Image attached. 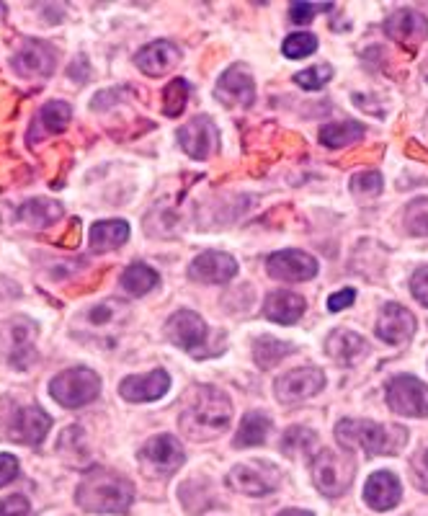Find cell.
<instances>
[{
	"label": "cell",
	"mask_w": 428,
	"mask_h": 516,
	"mask_svg": "<svg viewBox=\"0 0 428 516\" xmlns=\"http://www.w3.org/2000/svg\"><path fill=\"white\" fill-rule=\"evenodd\" d=\"M230 421H233L230 398L212 385H196L181 413V431L194 442H209L220 437Z\"/></svg>",
	"instance_id": "obj_1"
},
{
	"label": "cell",
	"mask_w": 428,
	"mask_h": 516,
	"mask_svg": "<svg viewBox=\"0 0 428 516\" xmlns=\"http://www.w3.org/2000/svg\"><path fill=\"white\" fill-rule=\"evenodd\" d=\"M75 501L80 509L93 514H124L135 501V486L124 475L111 473L106 467H91L80 480Z\"/></svg>",
	"instance_id": "obj_2"
},
{
	"label": "cell",
	"mask_w": 428,
	"mask_h": 516,
	"mask_svg": "<svg viewBox=\"0 0 428 516\" xmlns=\"http://www.w3.org/2000/svg\"><path fill=\"white\" fill-rule=\"evenodd\" d=\"M336 439L346 449H361L369 457L395 455L408 442L403 426H385L367 418H343L336 426Z\"/></svg>",
	"instance_id": "obj_3"
},
{
	"label": "cell",
	"mask_w": 428,
	"mask_h": 516,
	"mask_svg": "<svg viewBox=\"0 0 428 516\" xmlns=\"http://www.w3.org/2000/svg\"><path fill=\"white\" fill-rule=\"evenodd\" d=\"M101 393V380L93 369L73 367L60 372L49 380V395L60 403L62 408H83L98 398Z\"/></svg>",
	"instance_id": "obj_4"
},
{
	"label": "cell",
	"mask_w": 428,
	"mask_h": 516,
	"mask_svg": "<svg viewBox=\"0 0 428 516\" xmlns=\"http://www.w3.org/2000/svg\"><path fill=\"white\" fill-rule=\"evenodd\" d=\"M356 465L349 455H338L333 449H323L315 460H312V480L323 496L336 498L349 491L351 480H354Z\"/></svg>",
	"instance_id": "obj_5"
},
{
	"label": "cell",
	"mask_w": 428,
	"mask_h": 516,
	"mask_svg": "<svg viewBox=\"0 0 428 516\" xmlns=\"http://www.w3.org/2000/svg\"><path fill=\"white\" fill-rule=\"evenodd\" d=\"M184 460V447H181V442H178L176 437H171V434H158V437H153L140 449L142 470H145L147 475H155V478H168V475H173L178 467L184 465Z\"/></svg>",
	"instance_id": "obj_6"
},
{
	"label": "cell",
	"mask_w": 428,
	"mask_h": 516,
	"mask_svg": "<svg viewBox=\"0 0 428 516\" xmlns=\"http://www.w3.org/2000/svg\"><path fill=\"white\" fill-rule=\"evenodd\" d=\"M387 403L400 416H428V385L413 375L392 377L387 385Z\"/></svg>",
	"instance_id": "obj_7"
},
{
	"label": "cell",
	"mask_w": 428,
	"mask_h": 516,
	"mask_svg": "<svg viewBox=\"0 0 428 516\" xmlns=\"http://www.w3.org/2000/svg\"><path fill=\"white\" fill-rule=\"evenodd\" d=\"M57 50L52 44L29 39L16 55H13V70L24 80H47L57 68Z\"/></svg>",
	"instance_id": "obj_8"
},
{
	"label": "cell",
	"mask_w": 428,
	"mask_h": 516,
	"mask_svg": "<svg viewBox=\"0 0 428 516\" xmlns=\"http://www.w3.org/2000/svg\"><path fill=\"white\" fill-rule=\"evenodd\" d=\"M227 486L243 496H266L279 486V470L269 462H245L235 465L227 475Z\"/></svg>",
	"instance_id": "obj_9"
},
{
	"label": "cell",
	"mask_w": 428,
	"mask_h": 516,
	"mask_svg": "<svg viewBox=\"0 0 428 516\" xmlns=\"http://www.w3.org/2000/svg\"><path fill=\"white\" fill-rule=\"evenodd\" d=\"M325 387V375L315 367H302L292 369V372H284L279 380H276L274 390L276 398L282 400L284 406H294V403H305V400L315 398Z\"/></svg>",
	"instance_id": "obj_10"
},
{
	"label": "cell",
	"mask_w": 428,
	"mask_h": 516,
	"mask_svg": "<svg viewBox=\"0 0 428 516\" xmlns=\"http://www.w3.org/2000/svg\"><path fill=\"white\" fill-rule=\"evenodd\" d=\"M166 336L178 349L189 351V354H202L204 344H207V323L194 310H178L168 318Z\"/></svg>",
	"instance_id": "obj_11"
},
{
	"label": "cell",
	"mask_w": 428,
	"mask_h": 516,
	"mask_svg": "<svg viewBox=\"0 0 428 516\" xmlns=\"http://www.w3.org/2000/svg\"><path fill=\"white\" fill-rule=\"evenodd\" d=\"M214 99L225 106H251L256 101V80L245 65H233L220 75Z\"/></svg>",
	"instance_id": "obj_12"
},
{
	"label": "cell",
	"mask_w": 428,
	"mask_h": 516,
	"mask_svg": "<svg viewBox=\"0 0 428 516\" xmlns=\"http://www.w3.org/2000/svg\"><path fill=\"white\" fill-rule=\"evenodd\" d=\"M266 269L274 279L282 282H307V279L318 277V261L305 251H276L266 261Z\"/></svg>",
	"instance_id": "obj_13"
},
{
	"label": "cell",
	"mask_w": 428,
	"mask_h": 516,
	"mask_svg": "<svg viewBox=\"0 0 428 516\" xmlns=\"http://www.w3.org/2000/svg\"><path fill=\"white\" fill-rule=\"evenodd\" d=\"M385 34L403 44L405 50H418L428 39V21L423 13L413 11V8H403V11L392 13L385 21Z\"/></svg>",
	"instance_id": "obj_14"
},
{
	"label": "cell",
	"mask_w": 428,
	"mask_h": 516,
	"mask_svg": "<svg viewBox=\"0 0 428 516\" xmlns=\"http://www.w3.org/2000/svg\"><path fill=\"white\" fill-rule=\"evenodd\" d=\"M178 142L194 160H207L217 150V127L207 114H199L178 129Z\"/></svg>",
	"instance_id": "obj_15"
},
{
	"label": "cell",
	"mask_w": 428,
	"mask_h": 516,
	"mask_svg": "<svg viewBox=\"0 0 428 516\" xmlns=\"http://www.w3.org/2000/svg\"><path fill=\"white\" fill-rule=\"evenodd\" d=\"M413 333H416L413 313L398 302H387L380 310V320H377V336L390 346H403L413 338Z\"/></svg>",
	"instance_id": "obj_16"
},
{
	"label": "cell",
	"mask_w": 428,
	"mask_h": 516,
	"mask_svg": "<svg viewBox=\"0 0 428 516\" xmlns=\"http://www.w3.org/2000/svg\"><path fill=\"white\" fill-rule=\"evenodd\" d=\"M171 387V375L166 369H153L147 375H132L124 377L119 385V393L129 403H147V400H158L168 393Z\"/></svg>",
	"instance_id": "obj_17"
},
{
	"label": "cell",
	"mask_w": 428,
	"mask_h": 516,
	"mask_svg": "<svg viewBox=\"0 0 428 516\" xmlns=\"http://www.w3.org/2000/svg\"><path fill=\"white\" fill-rule=\"evenodd\" d=\"M238 274V261L222 251H207L191 261L189 277L202 284H225Z\"/></svg>",
	"instance_id": "obj_18"
},
{
	"label": "cell",
	"mask_w": 428,
	"mask_h": 516,
	"mask_svg": "<svg viewBox=\"0 0 428 516\" xmlns=\"http://www.w3.org/2000/svg\"><path fill=\"white\" fill-rule=\"evenodd\" d=\"M178 62H181V50L173 42H166V39L147 44L135 55V65L150 78L168 75Z\"/></svg>",
	"instance_id": "obj_19"
},
{
	"label": "cell",
	"mask_w": 428,
	"mask_h": 516,
	"mask_svg": "<svg viewBox=\"0 0 428 516\" xmlns=\"http://www.w3.org/2000/svg\"><path fill=\"white\" fill-rule=\"evenodd\" d=\"M400 496H403V486L400 480L395 478L387 470L380 473H372L364 486V501L369 504V509L374 511H390L400 504Z\"/></svg>",
	"instance_id": "obj_20"
},
{
	"label": "cell",
	"mask_w": 428,
	"mask_h": 516,
	"mask_svg": "<svg viewBox=\"0 0 428 516\" xmlns=\"http://www.w3.org/2000/svg\"><path fill=\"white\" fill-rule=\"evenodd\" d=\"M49 426H52V418L37 406H29V408H21L16 421H13V429H11V437L21 444H31V447H37L47 439L49 434Z\"/></svg>",
	"instance_id": "obj_21"
},
{
	"label": "cell",
	"mask_w": 428,
	"mask_h": 516,
	"mask_svg": "<svg viewBox=\"0 0 428 516\" xmlns=\"http://www.w3.org/2000/svg\"><path fill=\"white\" fill-rule=\"evenodd\" d=\"M305 297L297 295V292H289V289H279V292H271L263 302V315L274 323H282V326H292L305 315Z\"/></svg>",
	"instance_id": "obj_22"
},
{
	"label": "cell",
	"mask_w": 428,
	"mask_h": 516,
	"mask_svg": "<svg viewBox=\"0 0 428 516\" xmlns=\"http://www.w3.org/2000/svg\"><path fill=\"white\" fill-rule=\"evenodd\" d=\"M325 351H328V357H331L333 362L343 364V367H351V364H356L364 354H367L369 344L359 336V333L341 328V331H333L331 336H328Z\"/></svg>",
	"instance_id": "obj_23"
},
{
	"label": "cell",
	"mask_w": 428,
	"mask_h": 516,
	"mask_svg": "<svg viewBox=\"0 0 428 516\" xmlns=\"http://www.w3.org/2000/svg\"><path fill=\"white\" fill-rule=\"evenodd\" d=\"M70 119H73L70 104H65V101H49V104H44L42 109H39L37 119H34V127H31L29 140L34 142L44 135H60V132L68 129Z\"/></svg>",
	"instance_id": "obj_24"
},
{
	"label": "cell",
	"mask_w": 428,
	"mask_h": 516,
	"mask_svg": "<svg viewBox=\"0 0 428 516\" xmlns=\"http://www.w3.org/2000/svg\"><path fill=\"white\" fill-rule=\"evenodd\" d=\"M88 240H91L93 253L114 251L129 240V225L124 220H101L91 228Z\"/></svg>",
	"instance_id": "obj_25"
},
{
	"label": "cell",
	"mask_w": 428,
	"mask_h": 516,
	"mask_svg": "<svg viewBox=\"0 0 428 516\" xmlns=\"http://www.w3.org/2000/svg\"><path fill=\"white\" fill-rule=\"evenodd\" d=\"M60 217L62 207L57 202H49V199H29V202L19 207V222L34 230L49 228V225H55Z\"/></svg>",
	"instance_id": "obj_26"
},
{
	"label": "cell",
	"mask_w": 428,
	"mask_h": 516,
	"mask_svg": "<svg viewBox=\"0 0 428 516\" xmlns=\"http://www.w3.org/2000/svg\"><path fill=\"white\" fill-rule=\"evenodd\" d=\"M271 418L261 411L245 413L235 434V447H261L271 434Z\"/></svg>",
	"instance_id": "obj_27"
},
{
	"label": "cell",
	"mask_w": 428,
	"mask_h": 516,
	"mask_svg": "<svg viewBox=\"0 0 428 516\" xmlns=\"http://www.w3.org/2000/svg\"><path fill=\"white\" fill-rule=\"evenodd\" d=\"M122 289L127 292L129 297H145L147 292H153L155 287L160 284L158 271L153 266L147 264H132L124 269L122 279H119Z\"/></svg>",
	"instance_id": "obj_28"
},
{
	"label": "cell",
	"mask_w": 428,
	"mask_h": 516,
	"mask_svg": "<svg viewBox=\"0 0 428 516\" xmlns=\"http://www.w3.org/2000/svg\"><path fill=\"white\" fill-rule=\"evenodd\" d=\"M318 137L320 145H325V148H349V145H354V142L364 137V127L359 122H331L320 129Z\"/></svg>",
	"instance_id": "obj_29"
},
{
	"label": "cell",
	"mask_w": 428,
	"mask_h": 516,
	"mask_svg": "<svg viewBox=\"0 0 428 516\" xmlns=\"http://www.w3.org/2000/svg\"><path fill=\"white\" fill-rule=\"evenodd\" d=\"M294 354V346L287 344V341H276L271 336H263L258 338L256 344H253V359L261 369H274L276 364H282L284 359L292 357Z\"/></svg>",
	"instance_id": "obj_30"
},
{
	"label": "cell",
	"mask_w": 428,
	"mask_h": 516,
	"mask_svg": "<svg viewBox=\"0 0 428 516\" xmlns=\"http://www.w3.org/2000/svg\"><path fill=\"white\" fill-rule=\"evenodd\" d=\"M318 449V434L307 426H289L282 437V452L287 457L310 455Z\"/></svg>",
	"instance_id": "obj_31"
},
{
	"label": "cell",
	"mask_w": 428,
	"mask_h": 516,
	"mask_svg": "<svg viewBox=\"0 0 428 516\" xmlns=\"http://www.w3.org/2000/svg\"><path fill=\"white\" fill-rule=\"evenodd\" d=\"M189 93L191 86L184 78L171 80L166 91H163V114H166V117H178V114L186 109Z\"/></svg>",
	"instance_id": "obj_32"
},
{
	"label": "cell",
	"mask_w": 428,
	"mask_h": 516,
	"mask_svg": "<svg viewBox=\"0 0 428 516\" xmlns=\"http://www.w3.org/2000/svg\"><path fill=\"white\" fill-rule=\"evenodd\" d=\"M405 228L413 235L428 238V197L408 204V209H405Z\"/></svg>",
	"instance_id": "obj_33"
},
{
	"label": "cell",
	"mask_w": 428,
	"mask_h": 516,
	"mask_svg": "<svg viewBox=\"0 0 428 516\" xmlns=\"http://www.w3.org/2000/svg\"><path fill=\"white\" fill-rule=\"evenodd\" d=\"M282 50L289 60H305V57H310L312 52L318 50V37H315V34H307V31L292 34V37H287Z\"/></svg>",
	"instance_id": "obj_34"
},
{
	"label": "cell",
	"mask_w": 428,
	"mask_h": 516,
	"mask_svg": "<svg viewBox=\"0 0 428 516\" xmlns=\"http://www.w3.org/2000/svg\"><path fill=\"white\" fill-rule=\"evenodd\" d=\"M331 78H333L331 65H315V68H307L302 70V73L294 75V83H297L300 88H305V91H318V88H323Z\"/></svg>",
	"instance_id": "obj_35"
},
{
	"label": "cell",
	"mask_w": 428,
	"mask_h": 516,
	"mask_svg": "<svg viewBox=\"0 0 428 516\" xmlns=\"http://www.w3.org/2000/svg\"><path fill=\"white\" fill-rule=\"evenodd\" d=\"M351 186H354L356 194H380V191H382V176L377 171L356 173L354 179H351Z\"/></svg>",
	"instance_id": "obj_36"
},
{
	"label": "cell",
	"mask_w": 428,
	"mask_h": 516,
	"mask_svg": "<svg viewBox=\"0 0 428 516\" xmlns=\"http://www.w3.org/2000/svg\"><path fill=\"white\" fill-rule=\"evenodd\" d=\"M410 470H413V483H416V488L428 493V449L418 452V455L410 460Z\"/></svg>",
	"instance_id": "obj_37"
},
{
	"label": "cell",
	"mask_w": 428,
	"mask_h": 516,
	"mask_svg": "<svg viewBox=\"0 0 428 516\" xmlns=\"http://www.w3.org/2000/svg\"><path fill=\"white\" fill-rule=\"evenodd\" d=\"M0 516H31L29 498L8 496L0 501Z\"/></svg>",
	"instance_id": "obj_38"
},
{
	"label": "cell",
	"mask_w": 428,
	"mask_h": 516,
	"mask_svg": "<svg viewBox=\"0 0 428 516\" xmlns=\"http://www.w3.org/2000/svg\"><path fill=\"white\" fill-rule=\"evenodd\" d=\"M333 6H315V3H294L292 6V21L294 24H310L318 13L331 11Z\"/></svg>",
	"instance_id": "obj_39"
},
{
	"label": "cell",
	"mask_w": 428,
	"mask_h": 516,
	"mask_svg": "<svg viewBox=\"0 0 428 516\" xmlns=\"http://www.w3.org/2000/svg\"><path fill=\"white\" fill-rule=\"evenodd\" d=\"M410 292H413V297L421 302L423 308H428V264L421 266V269L413 274V279H410Z\"/></svg>",
	"instance_id": "obj_40"
},
{
	"label": "cell",
	"mask_w": 428,
	"mask_h": 516,
	"mask_svg": "<svg viewBox=\"0 0 428 516\" xmlns=\"http://www.w3.org/2000/svg\"><path fill=\"white\" fill-rule=\"evenodd\" d=\"M354 300H356L354 289H351V287L338 289L336 295L328 297V310H331V313H338V310H346V308H351V305H354Z\"/></svg>",
	"instance_id": "obj_41"
},
{
	"label": "cell",
	"mask_w": 428,
	"mask_h": 516,
	"mask_svg": "<svg viewBox=\"0 0 428 516\" xmlns=\"http://www.w3.org/2000/svg\"><path fill=\"white\" fill-rule=\"evenodd\" d=\"M19 475V460L13 455H0V488L8 486Z\"/></svg>",
	"instance_id": "obj_42"
},
{
	"label": "cell",
	"mask_w": 428,
	"mask_h": 516,
	"mask_svg": "<svg viewBox=\"0 0 428 516\" xmlns=\"http://www.w3.org/2000/svg\"><path fill=\"white\" fill-rule=\"evenodd\" d=\"M279 516H315V514H310V511H302V509H287V511H282Z\"/></svg>",
	"instance_id": "obj_43"
},
{
	"label": "cell",
	"mask_w": 428,
	"mask_h": 516,
	"mask_svg": "<svg viewBox=\"0 0 428 516\" xmlns=\"http://www.w3.org/2000/svg\"><path fill=\"white\" fill-rule=\"evenodd\" d=\"M3 11H6V6H3V3H0V13H3Z\"/></svg>",
	"instance_id": "obj_44"
}]
</instances>
